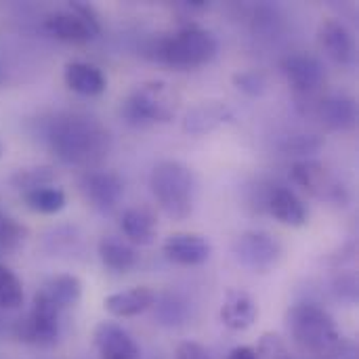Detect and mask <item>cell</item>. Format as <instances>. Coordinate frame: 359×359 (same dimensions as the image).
<instances>
[{
    "label": "cell",
    "mask_w": 359,
    "mask_h": 359,
    "mask_svg": "<svg viewBox=\"0 0 359 359\" xmlns=\"http://www.w3.org/2000/svg\"><path fill=\"white\" fill-rule=\"evenodd\" d=\"M282 72L292 86L297 95L303 97H313L326 82V69L324 63L307 53H294L288 55L282 61Z\"/></svg>",
    "instance_id": "8fae6325"
},
{
    "label": "cell",
    "mask_w": 359,
    "mask_h": 359,
    "mask_svg": "<svg viewBox=\"0 0 359 359\" xmlns=\"http://www.w3.org/2000/svg\"><path fill=\"white\" fill-rule=\"evenodd\" d=\"M227 359H259V358H257V351H255V347L240 345V347H236V349H231V351H229Z\"/></svg>",
    "instance_id": "1f68e13d"
},
{
    "label": "cell",
    "mask_w": 359,
    "mask_h": 359,
    "mask_svg": "<svg viewBox=\"0 0 359 359\" xmlns=\"http://www.w3.org/2000/svg\"><path fill=\"white\" fill-rule=\"evenodd\" d=\"M55 181V172L53 168L48 166H36V168H21L17 170L13 177H11V185L21 191L23 196L34 191V189H40V187H46V185H53Z\"/></svg>",
    "instance_id": "d4e9b609"
},
{
    "label": "cell",
    "mask_w": 359,
    "mask_h": 359,
    "mask_svg": "<svg viewBox=\"0 0 359 359\" xmlns=\"http://www.w3.org/2000/svg\"><path fill=\"white\" fill-rule=\"evenodd\" d=\"M151 57L175 67V69H194L210 63L219 53V42L212 32L187 25L175 34L162 36L149 48Z\"/></svg>",
    "instance_id": "3957f363"
},
{
    "label": "cell",
    "mask_w": 359,
    "mask_h": 359,
    "mask_svg": "<svg viewBox=\"0 0 359 359\" xmlns=\"http://www.w3.org/2000/svg\"><path fill=\"white\" fill-rule=\"evenodd\" d=\"M179 103L181 99L168 82L149 80L130 90L120 107V114L126 124L145 128L170 122L179 111Z\"/></svg>",
    "instance_id": "277c9868"
},
{
    "label": "cell",
    "mask_w": 359,
    "mask_h": 359,
    "mask_svg": "<svg viewBox=\"0 0 359 359\" xmlns=\"http://www.w3.org/2000/svg\"><path fill=\"white\" fill-rule=\"evenodd\" d=\"M6 80V67H4V63H2V59H0V84Z\"/></svg>",
    "instance_id": "d6a6232c"
},
{
    "label": "cell",
    "mask_w": 359,
    "mask_h": 359,
    "mask_svg": "<svg viewBox=\"0 0 359 359\" xmlns=\"http://www.w3.org/2000/svg\"><path fill=\"white\" fill-rule=\"evenodd\" d=\"M175 359H212L208 349L196 341H183L175 349Z\"/></svg>",
    "instance_id": "f546056e"
},
{
    "label": "cell",
    "mask_w": 359,
    "mask_h": 359,
    "mask_svg": "<svg viewBox=\"0 0 359 359\" xmlns=\"http://www.w3.org/2000/svg\"><path fill=\"white\" fill-rule=\"evenodd\" d=\"M59 316L61 311L55 307V303L42 290H38L34 294L29 313L17 326L19 339L25 343H36V345L55 343L59 337Z\"/></svg>",
    "instance_id": "ba28073f"
},
{
    "label": "cell",
    "mask_w": 359,
    "mask_h": 359,
    "mask_svg": "<svg viewBox=\"0 0 359 359\" xmlns=\"http://www.w3.org/2000/svg\"><path fill=\"white\" fill-rule=\"evenodd\" d=\"M162 252L175 265H181V267H198V265H204L210 259L212 246L200 233L179 231V233H170L164 240Z\"/></svg>",
    "instance_id": "7c38bea8"
},
{
    "label": "cell",
    "mask_w": 359,
    "mask_h": 359,
    "mask_svg": "<svg viewBox=\"0 0 359 359\" xmlns=\"http://www.w3.org/2000/svg\"><path fill=\"white\" fill-rule=\"evenodd\" d=\"M318 118L330 130H351L358 122V107L355 101L347 95H328L318 101Z\"/></svg>",
    "instance_id": "d6986e66"
},
{
    "label": "cell",
    "mask_w": 359,
    "mask_h": 359,
    "mask_svg": "<svg viewBox=\"0 0 359 359\" xmlns=\"http://www.w3.org/2000/svg\"><path fill=\"white\" fill-rule=\"evenodd\" d=\"M53 303L59 311H65L69 307H74L80 297H82V282L72 276V273H61V276H55L50 278L42 288H40Z\"/></svg>",
    "instance_id": "603a6c76"
},
{
    "label": "cell",
    "mask_w": 359,
    "mask_h": 359,
    "mask_svg": "<svg viewBox=\"0 0 359 359\" xmlns=\"http://www.w3.org/2000/svg\"><path fill=\"white\" fill-rule=\"evenodd\" d=\"M120 229H122L124 238L128 240V244L149 246L156 240L158 221H156V215L149 208H145V206H133V208H126L122 212Z\"/></svg>",
    "instance_id": "44dd1931"
},
{
    "label": "cell",
    "mask_w": 359,
    "mask_h": 359,
    "mask_svg": "<svg viewBox=\"0 0 359 359\" xmlns=\"http://www.w3.org/2000/svg\"><path fill=\"white\" fill-rule=\"evenodd\" d=\"M23 198H25L27 208L34 212H40V215H57L65 208V202H67L63 189H59L55 185L34 189V191L25 194Z\"/></svg>",
    "instance_id": "cb8c5ba5"
},
{
    "label": "cell",
    "mask_w": 359,
    "mask_h": 359,
    "mask_svg": "<svg viewBox=\"0 0 359 359\" xmlns=\"http://www.w3.org/2000/svg\"><path fill=\"white\" fill-rule=\"evenodd\" d=\"M78 187L82 198L99 212L114 210L124 194V181L114 170H86Z\"/></svg>",
    "instance_id": "30bf717a"
},
{
    "label": "cell",
    "mask_w": 359,
    "mask_h": 359,
    "mask_svg": "<svg viewBox=\"0 0 359 359\" xmlns=\"http://www.w3.org/2000/svg\"><path fill=\"white\" fill-rule=\"evenodd\" d=\"M44 29L48 36L61 40V42H72V44H84L99 36L101 23L90 4L84 2H72L69 11H57L50 13L44 19Z\"/></svg>",
    "instance_id": "8992f818"
},
{
    "label": "cell",
    "mask_w": 359,
    "mask_h": 359,
    "mask_svg": "<svg viewBox=\"0 0 359 359\" xmlns=\"http://www.w3.org/2000/svg\"><path fill=\"white\" fill-rule=\"evenodd\" d=\"M2 156H4V141L0 139V158H2Z\"/></svg>",
    "instance_id": "836d02e7"
},
{
    "label": "cell",
    "mask_w": 359,
    "mask_h": 359,
    "mask_svg": "<svg viewBox=\"0 0 359 359\" xmlns=\"http://www.w3.org/2000/svg\"><path fill=\"white\" fill-rule=\"evenodd\" d=\"M320 46L339 65H351L355 59V40L349 27L339 19H324L320 25Z\"/></svg>",
    "instance_id": "2e32d148"
},
{
    "label": "cell",
    "mask_w": 359,
    "mask_h": 359,
    "mask_svg": "<svg viewBox=\"0 0 359 359\" xmlns=\"http://www.w3.org/2000/svg\"><path fill=\"white\" fill-rule=\"evenodd\" d=\"M290 177L299 187H303L307 194H311L320 200H328L339 206H347V202H349L347 189L343 185H339L332 179V175L328 172V168L324 164H320L318 160L305 158V160L294 162L290 168Z\"/></svg>",
    "instance_id": "9c48e42d"
},
{
    "label": "cell",
    "mask_w": 359,
    "mask_h": 359,
    "mask_svg": "<svg viewBox=\"0 0 359 359\" xmlns=\"http://www.w3.org/2000/svg\"><path fill=\"white\" fill-rule=\"evenodd\" d=\"M99 359H141L137 341L116 322H101L93 332Z\"/></svg>",
    "instance_id": "4fadbf2b"
},
{
    "label": "cell",
    "mask_w": 359,
    "mask_h": 359,
    "mask_svg": "<svg viewBox=\"0 0 359 359\" xmlns=\"http://www.w3.org/2000/svg\"><path fill=\"white\" fill-rule=\"evenodd\" d=\"M255 351H257L259 359H294L290 355V349L284 343V339L273 332L263 334Z\"/></svg>",
    "instance_id": "f1b7e54d"
},
{
    "label": "cell",
    "mask_w": 359,
    "mask_h": 359,
    "mask_svg": "<svg viewBox=\"0 0 359 359\" xmlns=\"http://www.w3.org/2000/svg\"><path fill=\"white\" fill-rule=\"evenodd\" d=\"M219 318L225 328L233 332H242V330H248L257 322L259 307L248 292L240 288H229L223 297Z\"/></svg>",
    "instance_id": "9a60e30c"
},
{
    "label": "cell",
    "mask_w": 359,
    "mask_h": 359,
    "mask_svg": "<svg viewBox=\"0 0 359 359\" xmlns=\"http://www.w3.org/2000/svg\"><path fill=\"white\" fill-rule=\"evenodd\" d=\"M149 187L156 202L166 212V217L175 221H183L191 215L196 179L191 168L185 166L183 162L179 160L158 162L151 168Z\"/></svg>",
    "instance_id": "5b68a950"
},
{
    "label": "cell",
    "mask_w": 359,
    "mask_h": 359,
    "mask_svg": "<svg viewBox=\"0 0 359 359\" xmlns=\"http://www.w3.org/2000/svg\"><path fill=\"white\" fill-rule=\"evenodd\" d=\"M284 248L280 244V240L276 236H271L269 231H261V229H250L244 231L236 242H233V257L236 261L259 276L271 273L280 261H282Z\"/></svg>",
    "instance_id": "52a82bcc"
},
{
    "label": "cell",
    "mask_w": 359,
    "mask_h": 359,
    "mask_svg": "<svg viewBox=\"0 0 359 359\" xmlns=\"http://www.w3.org/2000/svg\"><path fill=\"white\" fill-rule=\"evenodd\" d=\"M231 82L238 90L248 97H263L267 93V78L259 69H244L231 76Z\"/></svg>",
    "instance_id": "83f0119b"
},
{
    "label": "cell",
    "mask_w": 359,
    "mask_h": 359,
    "mask_svg": "<svg viewBox=\"0 0 359 359\" xmlns=\"http://www.w3.org/2000/svg\"><path fill=\"white\" fill-rule=\"evenodd\" d=\"M286 326L294 347L309 359H358L353 343L343 339L334 318L316 303L290 307Z\"/></svg>",
    "instance_id": "6da1fadb"
},
{
    "label": "cell",
    "mask_w": 359,
    "mask_h": 359,
    "mask_svg": "<svg viewBox=\"0 0 359 359\" xmlns=\"http://www.w3.org/2000/svg\"><path fill=\"white\" fill-rule=\"evenodd\" d=\"M99 259L101 263L116 273H126L137 265V250L133 244H128L126 240L120 238H103L99 242Z\"/></svg>",
    "instance_id": "7402d4cb"
},
{
    "label": "cell",
    "mask_w": 359,
    "mask_h": 359,
    "mask_svg": "<svg viewBox=\"0 0 359 359\" xmlns=\"http://www.w3.org/2000/svg\"><path fill=\"white\" fill-rule=\"evenodd\" d=\"M320 147H322V139L311 137V135H309V137H294V139H290L288 145H286L288 151H294V154H299V156H303V154H316Z\"/></svg>",
    "instance_id": "4dcf8cb0"
},
{
    "label": "cell",
    "mask_w": 359,
    "mask_h": 359,
    "mask_svg": "<svg viewBox=\"0 0 359 359\" xmlns=\"http://www.w3.org/2000/svg\"><path fill=\"white\" fill-rule=\"evenodd\" d=\"M158 297L149 286H133L105 297L103 307L114 318H135L156 305Z\"/></svg>",
    "instance_id": "e0dca14e"
},
{
    "label": "cell",
    "mask_w": 359,
    "mask_h": 359,
    "mask_svg": "<svg viewBox=\"0 0 359 359\" xmlns=\"http://www.w3.org/2000/svg\"><path fill=\"white\" fill-rule=\"evenodd\" d=\"M46 141L55 156L72 166L99 164L109 151V133L101 122L82 114H61L50 120Z\"/></svg>",
    "instance_id": "7a4b0ae2"
},
{
    "label": "cell",
    "mask_w": 359,
    "mask_h": 359,
    "mask_svg": "<svg viewBox=\"0 0 359 359\" xmlns=\"http://www.w3.org/2000/svg\"><path fill=\"white\" fill-rule=\"evenodd\" d=\"M23 305V284L4 263H0V309H17Z\"/></svg>",
    "instance_id": "484cf974"
},
{
    "label": "cell",
    "mask_w": 359,
    "mask_h": 359,
    "mask_svg": "<svg viewBox=\"0 0 359 359\" xmlns=\"http://www.w3.org/2000/svg\"><path fill=\"white\" fill-rule=\"evenodd\" d=\"M267 208L276 221L288 227H303L309 217L305 202L288 187H276L267 198Z\"/></svg>",
    "instance_id": "ffe728a7"
},
{
    "label": "cell",
    "mask_w": 359,
    "mask_h": 359,
    "mask_svg": "<svg viewBox=\"0 0 359 359\" xmlns=\"http://www.w3.org/2000/svg\"><path fill=\"white\" fill-rule=\"evenodd\" d=\"M63 80L65 86L82 97H99L107 88V78L105 74L86 61H69L63 69Z\"/></svg>",
    "instance_id": "ac0fdd59"
},
{
    "label": "cell",
    "mask_w": 359,
    "mask_h": 359,
    "mask_svg": "<svg viewBox=\"0 0 359 359\" xmlns=\"http://www.w3.org/2000/svg\"><path fill=\"white\" fill-rule=\"evenodd\" d=\"M27 236V229L13 217L0 212V252H15Z\"/></svg>",
    "instance_id": "4316f807"
},
{
    "label": "cell",
    "mask_w": 359,
    "mask_h": 359,
    "mask_svg": "<svg viewBox=\"0 0 359 359\" xmlns=\"http://www.w3.org/2000/svg\"><path fill=\"white\" fill-rule=\"evenodd\" d=\"M231 120H233V109L227 103L217 99H206V101H198L187 109L183 120V130L191 137H202L221 128Z\"/></svg>",
    "instance_id": "5bb4252c"
}]
</instances>
